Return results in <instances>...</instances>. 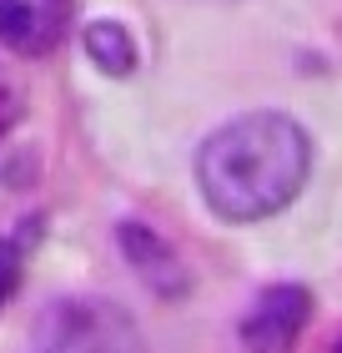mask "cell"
<instances>
[{
	"instance_id": "cell-1",
	"label": "cell",
	"mask_w": 342,
	"mask_h": 353,
	"mask_svg": "<svg viewBox=\"0 0 342 353\" xmlns=\"http://www.w3.org/2000/svg\"><path fill=\"white\" fill-rule=\"evenodd\" d=\"M312 172V141L282 111H247L202 141L197 182L226 222H262L302 192Z\"/></svg>"
},
{
	"instance_id": "cell-2",
	"label": "cell",
	"mask_w": 342,
	"mask_h": 353,
	"mask_svg": "<svg viewBox=\"0 0 342 353\" xmlns=\"http://www.w3.org/2000/svg\"><path fill=\"white\" fill-rule=\"evenodd\" d=\"M41 353H146L136 318L106 298H56L36 323Z\"/></svg>"
},
{
	"instance_id": "cell-3",
	"label": "cell",
	"mask_w": 342,
	"mask_h": 353,
	"mask_svg": "<svg viewBox=\"0 0 342 353\" xmlns=\"http://www.w3.org/2000/svg\"><path fill=\"white\" fill-rule=\"evenodd\" d=\"M307 318H312V293L297 288V283H277L247 313L242 343H247V353H292V343L307 328Z\"/></svg>"
},
{
	"instance_id": "cell-4",
	"label": "cell",
	"mask_w": 342,
	"mask_h": 353,
	"mask_svg": "<svg viewBox=\"0 0 342 353\" xmlns=\"http://www.w3.org/2000/svg\"><path fill=\"white\" fill-rule=\"evenodd\" d=\"M116 243H121V252H126V263L136 268V278L151 288L156 298H186V288H191V278H186V263L176 258V248L167 243V237H156L151 228H141V222H121L116 228Z\"/></svg>"
},
{
	"instance_id": "cell-5",
	"label": "cell",
	"mask_w": 342,
	"mask_h": 353,
	"mask_svg": "<svg viewBox=\"0 0 342 353\" xmlns=\"http://www.w3.org/2000/svg\"><path fill=\"white\" fill-rule=\"evenodd\" d=\"M71 26V0H0V41L21 56H45Z\"/></svg>"
},
{
	"instance_id": "cell-6",
	"label": "cell",
	"mask_w": 342,
	"mask_h": 353,
	"mask_svg": "<svg viewBox=\"0 0 342 353\" xmlns=\"http://www.w3.org/2000/svg\"><path fill=\"white\" fill-rule=\"evenodd\" d=\"M86 56L101 66L106 76H131L136 71V41L121 21H96L86 26Z\"/></svg>"
},
{
	"instance_id": "cell-7",
	"label": "cell",
	"mask_w": 342,
	"mask_h": 353,
	"mask_svg": "<svg viewBox=\"0 0 342 353\" xmlns=\"http://www.w3.org/2000/svg\"><path fill=\"white\" fill-rule=\"evenodd\" d=\"M15 283H21V248L0 243V303L15 293Z\"/></svg>"
},
{
	"instance_id": "cell-8",
	"label": "cell",
	"mask_w": 342,
	"mask_h": 353,
	"mask_svg": "<svg viewBox=\"0 0 342 353\" xmlns=\"http://www.w3.org/2000/svg\"><path fill=\"white\" fill-rule=\"evenodd\" d=\"M332 353H342V339H337V348H332Z\"/></svg>"
}]
</instances>
